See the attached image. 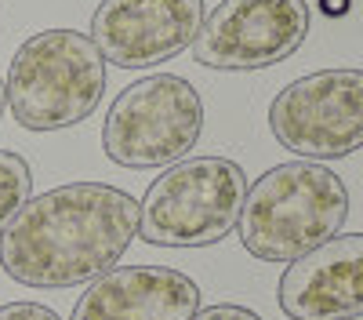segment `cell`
I'll return each instance as SVG.
<instances>
[{
    "label": "cell",
    "instance_id": "obj_1",
    "mask_svg": "<svg viewBox=\"0 0 363 320\" xmlns=\"http://www.w3.org/2000/svg\"><path fill=\"white\" fill-rule=\"evenodd\" d=\"M138 237V200L106 182H66L29 197L0 233V266L15 284L58 291L109 273Z\"/></svg>",
    "mask_w": 363,
    "mask_h": 320
},
{
    "label": "cell",
    "instance_id": "obj_2",
    "mask_svg": "<svg viewBox=\"0 0 363 320\" xmlns=\"http://www.w3.org/2000/svg\"><path fill=\"white\" fill-rule=\"evenodd\" d=\"M349 219L342 175L316 160H287L247 186L240 244L262 262H291L338 237Z\"/></svg>",
    "mask_w": 363,
    "mask_h": 320
},
{
    "label": "cell",
    "instance_id": "obj_3",
    "mask_svg": "<svg viewBox=\"0 0 363 320\" xmlns=\"http://www.w3.org/2000/svg\"><path fill=\"white\" fill-rule=\"evenodd\" d=\"M4 92L18 128H77L106 95V58L80 29H44L11 55Z\"/></svg>",
    "mask_w": 363,
    "mask_h": 320
},
{
    "label": "cell",
    "instance_id": "obj_4",
    "mask_svg": "<svg viewBox=\"0 0 363 320\" xmlns=\"http://www.w3.org/2000/svg\"><path fill=\"white\" fill-rule=\"evenodd\" d=\"M247 175L229 157H186L171 164L138 204V233L157 248H207L240 222Z\"/></svg>",
    "mask_w": 363,
    "mask_h": 320
},
{
    "label": "cell",
    "instance_id": "obj_5",
    "mask_svg": "<svg viewBox=\"0 0 363 320\" xmlns=\"http://www.w3.org/2000/svg\"><path fill=\"white\" fill-rule=\"evenodd\" d=\"M203 135V99L178 73H149L116 95L102 124L113 164L149 171L186 160Z\"/></svg>",
    "mask_w": 363,
    "mask_h": 320
},
{
    "label": "cell",
    "instance_id": "obj_6",
    "mask_svg": "<svg viewBox=\"0 0 363 320\" xmlns=\"http://www.w3.org/2000/svg\"><path fill=\"white\" fill-rule=\"evenodd\" d=\"M269 131L301 160H342L363 150V70H316L269 106Z\"/></svg>",
    "mask_w": 363,
    "mask_h": 320
},
{
    "label": "cell",
    "instance_id": "obj_7",
    "mask_svg": "<svg viewBox=\"0 0 363 320\" xmlns=\"http://www.w3.org/2000/svg\"><path fill=\"white\" fill-rule=\"evenodd\" d=\"M309 37L306 0H222L203 15L193 62L203 70L247 73L291 58Z\"/></svg>",
    "mask_w": 363,
    "mask_h": 320
},
{
    "label": "cell",
    "instance_id": "obj_8",
    "mask_svg": "<svg viewBox=\"0 0 363 320\" xmlns=\"http://www.w3.org/2000/svg\"><path fill=\"white\" fill-rule=\"evenodd\" d=\"M203 0H102L91 15V40L120 70H149L193 48Z\"/></svg>",
    "mask_w": 363,
    "mask_h": 320
},
{
    "label": "cell",
    "instance_id": "obj_9",
    "mask_svg": "<svg viewBox=\"0 0 363 320\" xmlns=\"http://www.w3.org/2000/svg\"><path fill=\"white\" fill-rule=\"evenodd\" d=\"M291 320H359L363 316V233L330 237L294 258L277 287Z\"/></svg>",
    "mask_w": 363,
    "mask_h": 320
},
{
    "label": "cell",
    "instance_id": "obj_10",
    "mask_svg": "<svg viewBox=\"0 0 363 320\" xmlns=\"http://www.w3.org/2000/svg\"><path fill=\"white\" fill-rule=\"evenodd\" d=\"M200 287L171 266H113L77 299L69 320H193Z\"/></svg>",
    "mask_w": 363,
    "mask_h": 320
},
{
    "label": "cell",
    "instance_id": "obj_11",
    "mask_svg": "<svg viewBox=\"0 0 363 320\" xmlns=\"http://www.w3.org/2000/svg\"><path fill=\"white\" fill-rule=\"evenodd\" d=\"M29 193H33V171H29V164L11 150H0V233L26 208Z\"/></svg>",
    "mask_w": 363,
    "mask_h": 320
},
{
    "label": "cell",
    "instance_id": "obj_12",
    "mask_svg": "<svg viewBox=\"0 0 363 320\" xmlns=\"http://www.w3.org/2000/svg\"><path fill=\"white\" fill-rule=\"evenodd\" d=\"M0 320H62V316L40 302H8L0 306Z\"/></svg>",
    "mask_w": 363,
    "mask_h": 320
},
{
    "label": "cell",
    "instance_id": "obj_13",
    "mask_svg": "<svg viewBox=\"0 0 363 320\" xmlns=\"http://www.w3.org/2000/svg\"><path fill=\"white\" fill-rule=\"evenodd\" d=\"M193 320H262L255 309L247 306H236V302H218V306H207V309H196Z\"/></svg>",
    "mask_w": 363,
    "mask_h": 320
},
{
    "label": "cell",
    "instance_id": "obj_14",
    "mask_svg": "<svg viewBox=\"0 0 363 320\" xmlns=\"http://www.w3.org/2000/svg\"><path fill=\"white\" fill-rule=\"evenodd\" d=\"M345 4H349V0H323V11H327V15H342Z\"/></svg>",
    "mask_w": 363,
    "mask_h": 320
},
{
    "label": "cell",
    "instance_id": "obj_15",
    "mask_svg": "<svg viewBox=\"0 0 363 320\" xmlns=\"http://www.w3.org/2000/svg\"><path fill=\"white\" fill-rule=\"evenodd\" d=\"M4 106H8V92H4V80H0V116H4Z\"/></svg>",
    "mask_w": 363,
    "mask_h": 320
}]
</instances>
